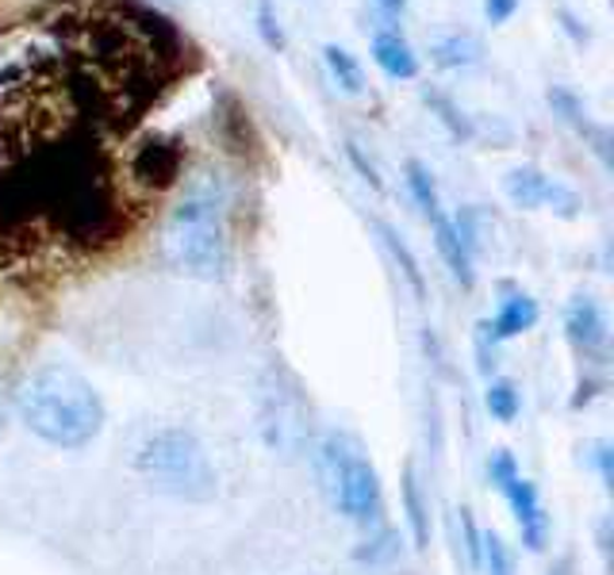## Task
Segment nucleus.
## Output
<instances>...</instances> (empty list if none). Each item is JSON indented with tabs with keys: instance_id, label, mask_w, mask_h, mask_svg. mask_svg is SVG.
Here are the masks:
<instances>
[{
	"instance_id": "1",
	"label": "nucleus",
	"mask_w": 614,
	"mask_h": 575,
	"mask_svg": "<svg viewBox=\"0 0 614 575\" xmlns=\"http://www.w3.org/2000/svg\"><path fill=\"white\" fill-rule=\"evenodd\" d=\"M16 411L32 434L58 449H81L104 430L96 388L70 365H39L16 388Z\"/></svg>"
},
{
	"instance_id": "2",
	"label": "nucleus",
	"mask_w": 614,
	"mask_h": 575,
	"mask_svg": "<svg viewBox=\"0 0 614 575\" xmlns=\"http://www.w3.org/2000/svg\"><path fill=\"white\" fill-rule=\"evenodd\" d=\"M162 254L177 272L220 280L227 269V188L215 173L189 180L162 226Z\"/></svg>"
},
{
	"instance_id": "3",
	"label": "nucleus",
	"mask_w": 614,
	"mask_h": 575,
	"mask_svg": "<svg viewBox=\"0 0 614 575\" xmlns=\"http://www.w3.org/2000/svg\"><path fill=\"white\" fill-rule=\"evenodd\" d=\"M319 483L331 506L362 529H385V488L365 445L346 430H327L316 449Z\"/></svg>"
},
{
	"instance_id": "4",
	"label": "nucleus",
	"mask_w": 614,
	"mask_h": 575,
	"mask_svg": "<svg viewBox=\"0 0 614 575\" xmlns=\"http://www.w3.org/2000/svg\"><path fill=\"white\" fill-rule=\"evenodd\" d=\"M139 472L162 495L185 498V503H208L215 495V468L200 437L185 426H166L150 434L139 449Z\"/></svg>"
},
{
	"instance_id": "5",
	"label": "nucleus",
	"mask_w": 614,
	"mask_h": 575,
	"mask_svg": "<svg viewBox=\"0 0 614 575\" xmlns=\"http://www.w3.org/2000/svg\"><path fill=\"white\" fill-rule=\"evenodd\" d=\"M488 472H492V480H496V488L504 491V498L511 503V514L522 529V541H527L530 549H542L545 533H550V518H545V506H542V498H538V488L519 472L515 457L504 449L488 460Z\"/></svg>"
},
{
	"instance_id": "6",
	"label": "nucleus",
	"mask_w": 614,
	"mask_h": 575,
	"mask_svg": "<svg viewBox=\"0 0 614 575\" xmlns=\"http://www.w3.org/2000/svg\"><path fill=\"white\" fill-rule=\"evenodd\" d=\"M177 173H181V146H177L174 139H150V142H142V146L134 150L131 177L139 180V185L162 192V188L174 185Z\"/></svg>"
},
{
	"instance_id": "7",
	"label": "nucleus",
	"mask_w": 614,
	"mask_h": 575,
	"mask_svg": "<svg viewBox=\"0 0 614 575\" xmlns=\"http://www.w3.org/2000/svg\"><path fill=\"white\" fill-rule=\"evenodd\" d=\"M565 330H568V338H572L576 350H583L588 357H595V353L606 350V315L595 300L576 296L565 312Z\"/></svg>"
},
{
	"instance_id": "8",
	"label": "nucleus",
	"mask_w": 614,
	"mask_h": 575,
	"mask_svg": "<svg viewBox=\"0 0 614 575\" xmlns=\"http://www.w3.org/2000/svg\"><path fill=\"white\" fill-rule=\"evenodd\" d=\"M534 322H538V304L527 292H511V296L504 300V307H499V315L492 319V327L484 322V330H488L496 342H507V338L527 335Z\"/></svg>"
},
{
	"instance_id": "9",
	"label": "nucleus",
	"mask_w": 614,
	"mask_h": 575,
	"mask_svg": "<svg viewBox=\"0 0 614 575\" xmlns=\"http://www.w3.org/2000/svg\"><path fill=\"white\" fill-rule=\"evenodd\" d=\"M373 58H377V66L392 81H408V78H415V73H418L415 50H411L395 32H385V35H377V39H373Z\"/></svg>"
},
{
	"instance_id": "10",
	"label": "nucleus",
	"mask_w": 614,
	"mask_h": 575,
	"mask_svg": "<svg viewBox=\"0 0 614 575\" xmlns=\"http://www.w3.org/2000/svg\"><path fill=\"white\" fill-rule=\"evenodd\" d=\"M434 223V242H438V254H441V261L449 265V272H453L457 280L465 288H473V257L465 254V246H461V238H457V231H453V219H446V215H434L430 219Z\"/></svg>"
},
{
	"instance_id": "11",
	"label": "nucleus",
	"mask_w": 614,
	"mask_h": 575,
	"mask_svg": "<svg viewBox=\"0 0 614 575\" xmlns=\"http://www.w3.org/2000/svg\"><path fill=\"white\" fill-rule=\"evenodd\" d=\"M550 177L538 173L534 165H522V169L507 173V196H511L515 208H542Z\"/></svg>"
},
{
	"instance_id": "12",
	"label": "nucleus",
	"mask_w": 614,
	"mask_h": 575,
	"mask_svg": "<svg viewBox=\"0 0 614 575\" xmlns=\"http://www.w3.org/2000/svg\"><path fill=\"white\" fill-rule=\"evenodd\" d=\"M430 58L441 70H461V66H473L481 58V43L473 35H449V39L434 43Z\"/></svg>"
},
{
	"instance_id": "13",
	"label": "nucleus",
	"mask_w": 614,
	"mask_h": 575,
	"mask_svg": "<svg viewBox=\"0 0 614 575\" xmlns=\"http://www.w3.org/2000/svg\"><path fill=\"white\" fill-rule=\"evenodd\" d=\"M323 55H327V70H331V78L339 81L342 93H350V96L362 93L365 73H362V66L354 62V55H350V50H342L339 43H327Z\"/></svg>"
},
{
	"instance_id": "14",
	"label": "nucleus",
	"mask_w": 614,
	"mask_h": 575,
	"mask_svg": "<svg viewBox=\"0 0 614 575\" xmlns=\"http://www.w3.org/2000/svg\"><path fill=\"white\" fill-rule=\"evenodd\" d=\"M408 188L415 196V203L423 208L426 219L441 215V200H438V185H434V173L423 162H408Z\"/></svg>"
},
{
	"instance_id": "15",
	"label": "nucleus",
	"mask_w": 614,
	"mask_h": 575,
	"mask_svg": "<svg viewBox=\"0 0 614 575\" xmlns=\"http://www.w3.org/2000/svg\"><path fill=\"white\" fill-rule=\"evenodd\" d=\"M488 411H492V419H499V422H515L519 419V411H522V396H519V388H515L511 380H492L488 384Z\"/></svg>"
},
{
	"instance_id": "16",
	"label": "nucleus",
	"mask_w": 614,
	"mask_h": 575,
	"mask_svg": "<svg viewBox=\"0 0 614 575\" xmlns=\"http://www.w3.org/2000/svg\"><path fill=\"white\" fill-rule=\"evenodd\" d=\"M377 231H380V238H385V246H388V254L395 257V261H400V269L408 272V280H411V288H415L418 296H423V277H418V261L415 257H411V249L403 246L400 238H395V231L388 223H377Z\"/></svg>"
},
{
	"instance_id": "17",
	"label": "nucleus",
	"mask_w": 614,
	"mask_h": 575,
	"mask_svg": "<svg viewBox=\"0 0 614 575\" xmlns=\"http://www.w3.org/2000/svg\"><path fill=\"white\" fill-rule=\"evenodd\" d=\"M542 208L557 211L560 219H576V215H580V196H576L568 185H560V180H550V188H545Z\"/></svg>"
},
{
	"instance_id": "18",
	"label": "nucleus",
	"mask_w": 614,
	"mask_h": 575,
	"mask_svg": "<svg viewBox=\"0 0 614 575\" xmlns=\"http://www.w3.org/2000/svg\"><path fill=\"white\" fill-rule=\"evenodd\" d=\"M258 35L265 39V47H273V50L288 47V39H284V27H281V20H276V12H273V4H269V0H258Z\"/></svg>"
},
{
	"instance_id": "19",
	"label": "nucleus",
	"mask_w": 614,
	"mask_h": 575,
	"mask_svg": "<svg viewBox=\"0 0 614 575\" xmlns=\"http://www.w3.org/2000/svg\"><path fill=\"white\" fill-rule=\"evenodd\" d=\"M408 511H411V526H415V541L426 544V514H423V503H418L415 472H408Z\"/></svg>"
},
{
	"instance_id": "20",
	"label": "nucleus",
	"mask_w": 614,
	"mask_h": 575,
	"mask_svg": "<svg viewBox=\"0 0 614 575\" xmlns=\"http://www.w3.org/2000/svg\"><path fill=\"white\" fill-rule=\"evenodd\" d=\"M426 104H430V108H438V112H441V124H446L453 134H469V124H465V119H461V116H457V108L446 101V96H438V93H426Z\"/></svg>"
},
{
	"instance_id": "21",
	"label": "nucleus",
	"mask_w": 614,
	"mask_h": 575,
	"mask_svg": "<svg viewBox=\"0 0 614 575\" xmlns=\"http://www.w3.org/2000/svg\"><path fill=\"white\" fill-rule=\"evenodd\" d=\"M515 9H519V0H484V12H488L492 24H504V20H511Z\"/></svg>"
},
{
	"instance_id": "22",
	"label": "nucleus",
	"mask_w": 614,
	"mask_h": 575,
	"mask_svg": "<svg viewBox=\"0 0 614 575\" xmlns=\"http://www.w3.org/2000/svg\"><path fill=\"white\" fill-rule=\"evenodd\" d=\"M373 4H377L385 20H400L403 9H408V0H373Z\"/></svg>"
},
{
	"instance_id": "23",
	"label": "nucleus",
	"mask_w": 614,
	"mask_h": 575,
	"mask_svg": "<svg viewBox=\"0 0 614 575\" xmlns=\"http://www.w3.org/2000/svg\"><path fill=\"white\" fill-rule=\"evenodd\" d=\"M560 20H565V27H568V32H572V39H588V32H583V27L576 24V20L568 16V12H560Z\"/></svg>"
},
{
	"instance_id": "24",
	"label": "nucleus",
	"mask_w": 614,
	"mask_h": 575,
	"mask_svg": "<svg viewBox=\"0 0 614 575\" xmlns=\"http://www.w3.org/2000/svg\"><path fill=\"white\" fill-rule=\"evenodd\" d=\"M0 430H4V407H0Z\"/></svg>"
}]
</instances>
